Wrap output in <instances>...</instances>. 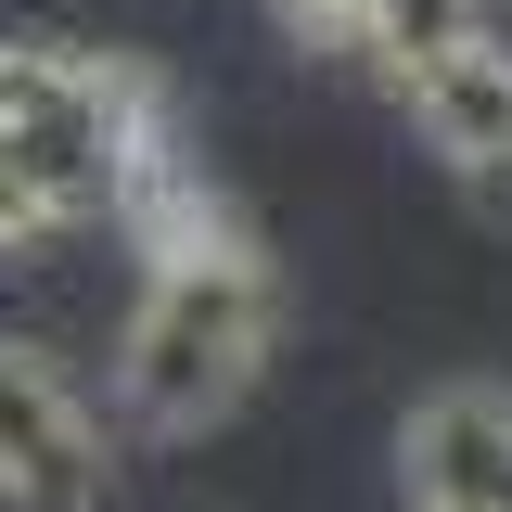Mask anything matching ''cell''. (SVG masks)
Returning a JSON list of instances; mask_svg holds the SVG:
<instances>
[{"label": "cell", "instance_id": "6da1fadb", "mask_svg": "<svg viewBox=\"0 0 512 512\" xmlns=\"http://www.w3.org/2000/svg\"><path fill=\"white\" fill-rule=\"evenodd\" d=\"M141 231V308L116 333V410L141 436H218L231 410H244V384L269 372V320H282V282H269V256L256 231L218 205V192H167V205H141L128 218Z\"/></svg>", "mask_w": 512, "mask_h": 512}, {"label": "cell", "instance_id": "7a4b0ae2", "mask_svg": "<svg viewBox=\"0 0 512 512\" xmlns=\"http://www.w3.org/2000/svg\"><path fill=\"white\" fill-rule=\"evenodd\" d=\"M0 154L52 192L64 231L90 218H141L180 192V141H167V90L128 52H52V39H0Z\"/></svg>", "mask_w": 512, "mask_h": 512}, {"label": "cell", "instance_id": "3957f363", "mask_svg": "<svg viewBox=\"0 0 512 512\" xmlns=\"http://www.w3.org/2000/svg\"><path fill=\"white\" fill-rule=\"evenodd\" d=\"M0 512H116V461L90 397L0 333Z\"/></svg>", "mask_w": 512, "mask_h": 512}, {"label": "cell", "instance_id": "277c9868", "mask_svg": "<svg viewBox=\"0 0 512 512\" xmlns=\"http://www.w3.org/2000/svg\"><path fill=\"white\" fill-rule=\"evenodd\" d=\"M397 103H410V128H423L436 167H461V180H512V39L461 26L448 52H423L410 77H397Z\"/></svg>", "mask_w": 512, "mask_h": 512}, {"label": "cell", "instance_id": "5b68a950", "mask_svg": "<svg viewBox=\"0 0 512 512\" xmlns=\"http://www.w3.org/2000/svg\"><path fill=\"white\" fill-rule=\"evenodd\" d=\"M410 512H512V397L500 384H448L410 410Z\"/></svg>", "mask_w": 512, "mask_h": 512}, {"label": "cell", "instance_id": "8992f818", "mask_svg": "<svg viewBox=\"0 0 512 512\" xmlns=\"http://www.w3.org/2000/svg\"><path fill=\"white\" fill-rule=\"evenodd\" d=\"M282 26H295L308 52L384 64V90H397L423 52H448L461 26H487V0H282Z\"/></svg>", "mask_w": 512, "mask_h": 512}]
</instances>
